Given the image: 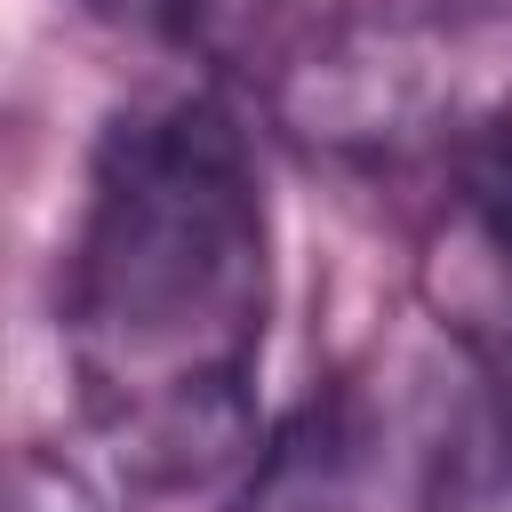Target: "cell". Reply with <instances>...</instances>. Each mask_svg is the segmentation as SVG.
<instances>
[{
    "label": "cell",
    "instance_id": "obj_1",
    "mask_svg": "<svg viewBox=\"0 0 512 512\" xmlns=\"http://www.w3.org/2000/svg\"><path fill=\"white\" fill-rule=\"evenodd\" d=\"M264 312L272 216L240 120L216 96L120 112L56 272V336L128 488H200L256 448Z\"/></svg>",
    "mask_w": 512,
    "mask_h": 512
},
{
    "label": "cell",
    "instance_id": "obj_2",
    "mask_svg": "<svg viewBox=\"0 0 512 512\" xmlns=\"http://www.w3.org/2000/svg\"><path fill=\"white\" fill-rule=\"evenodd\" d=\"M448 8L352 0L312 24L272 80V112L296 144L328 160H408L448 136L456 64H448Z\"/></svg>",
    "mask_w": 512,
    "mask_h": 512
},
{
    "label": "cell",
    "instance_id": "obj_3",
    "mask_svg": "<svg viewBox=\"0 0 512 512\" xmlns=\"http://www.w3.org/2000/svg\"><path fill=\"white\" fill-rule=\"evenodd\" d=\"M432 288L448 320L512 368V120H488L480 136L456 144V184H448V232L432 248Z\"/></svg>",
    "mask_w": 512,
    "mask_h": 512
},
{
    "label": "cell",
    "instance_id": "obj_4",
    "mask_svg": "<svg viewBox=\"0 0 512 512\" xmlns=\"http://www.w3.org/2000/svg\"><path fill=\"white\" fill-rule=\"evenodd\" d=\"M368 432L352 392H312L248 464L232 512H360Z\"/></svg>",
    "mask_w": 512,
    "mask_h": 512
},
{
    "label": "cell",
    "instance_id": "obj_5",
    "mask_svg": "<svg viewBox=\"0 0 512 512\" xmlns=\"http://www.w3.org/2000/svg\"><path fill=\"white\" fill-rule=\"evenodd\" d=\"M416 512H512V384H480L448 416Z\"/></svg>",
    "mask_w": 512,
    "mask_h": 512
},
{
    "label": "cell",
    "instance_id": "obj_6",
    "mask_svg": "<svg viewBox=\"0 0 512 512\" xmlns=\"http://www.w3.org/2000/svg\"><path fill=\"white\" fill-rule=\"evenodd\" d=\"M152 16L168 24V40L200 64H248L280 40V24L296 16V0H152Z\"/></svg>",
    "mask_w": 512,
    "mask_h": 512
},
{
    "label": "cell",
    "instance_id": "obj_7",
    "mask_svg": "<svg viewBox=\"0 0 512 512\" xmlns=\"http://www.w3.org/2000/svg\"><path fill=\"white\" fill-rule=\"evenodd\" d=\"M16 512H112V496L88 464H72L56 448H32L16 464Z\"/></svg>",
    "mask_w": 512,
    "mask_h": 512
},
{
    "label": "cell",
    "instance_id": "obj_8",
    "mask_svg": "<svg viewBox=\"0 0 512 512\" xmlns=\"http://www.w3.org/2000/svg\"><path fill=\"white\" fill-rule=\"evenodd\" d=\"M432 8H448L464 24H512V0H432Z\"/></svg>",
    "mask_w": 512,
    "mask_h": 512
},
{
    "label": "cell",
    "instance_id": "obj_9",
    "mask_svg": "<svg viewBox=\"0 0 512 512\" xmlns=\"http://www.w3.org/2000/svg\"><path fill=\"white\" fill-rule=\"evenodd\" d=\"M96 8H120V0H96ZM144 8H152V0H144Z\"/></svg>",
    "mask_w": 512,
    "mask_h": 512
}]
</instances>
